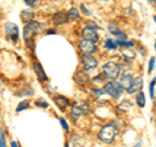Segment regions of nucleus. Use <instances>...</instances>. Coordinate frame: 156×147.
Returning a JSON list of instances; mask_svg holds the SVG:
<instances>
[{
    "label": "nucleus",
    "mask_w": 156,
    "mask_h": 147,
    "mask_svg": "<svg viewBox=\"0 0 156 147\" xmlns=\"http://www.w3.org/2000/svg\"><path fill=\"white\" fill-rule=\"evenodd\" d=\"M103 90H104L105 94H108L111 98H113V99H117V98H119V96L124 92L125 87L121 85V82L109 81V82H107L105 85H104Z\"/></svg>",
    "instance_id": "f257e3e1"
},
{
    "label": "nucleus",
    "mask_w": 156,
    "mask_h": 147,
    "mask_svg": "<svg viewBox=\"0 0 156 147\" xmlns=\"http://www.w3.org/2000/svg\"><path fill=\"white\" fill-rule=\"evenodd\" d=\"M121 73V66L113 61H108L103 66V76L111 81H115Z\"/></svg>",
    "instance_id": "f03ea898"
},
{
    "label": "nucleus",
    "mask_w": 156,
    "mask_h": 147,
    "mask_svg": "<svg viewBox=\"0 0 156 147\" xmlns=\"http://www.w3.org/2000/svg\"><path fill=\"white\" fill-rule=\"evenodd\" d=\"M117 135V128L113 124H108L103 126L99 131V138L100 141H103L104 143H111L115 139V137Z\"/></svg>",
    "instance_id": "7ed1b4c3"
},
{
    "label": "nucleus",
    "mask_w": 156,
    "mask_h": 147,
    "mask_svg": "<svg viewBox=\"0 0 156 147\" xmlns=\"http://www.w3.org/2000/svg\"><path fill=\"white\" fill-rule=\"evenodd\" d=\"M41 27H43V25L38 23L37 21H31V22H27L25 29H23V37H25L26 42L27 41H31L33 37L37 34V31L39 30Z\"/></svg>",
    "instance_id": "20e7f679"
},
{
    "label": "nucleus",
    "mask_w": 156,
    "mask_h": 147,
    "mask_svg": "<svg viewBox=\"0 0 156 147\" xmlns=\"http://www.w3.org/2000/svg\"><path fill=\"white\" fill-rule=\"evenodd\" d=\"M80 50L83 52V55H91L92 52L96 51L95 42L89 41V39H83V41L80 43Z\"/></svg>",
    "instance_id": "39448f33"
},
{
    "label": "nucleus",
    "mask_w": 156,
    "mask_h": 147,
    "mask_svg": "<svg viewBox=\"0 0 156 147\" xmlns=\"http://www.w3.org/2000/svg\"><path fill=\"white\" fill-rule=\"evenodd\" d=\"M4 31L8 35V38H11L13 42H17L18 41V27L16 23L13 22H8L5 27H4Z\"/></svg>",
    "instance_id": "423d86ee"
},
{
    "label": "nucleus",
    "mask_w": 156,
    "mask_h": 147,
    "mask_svg": "<svg viewBox=\"0 0 156 147\" xmlns=\"http://www.w3.org/2000/svg\"><path fill=\"white\" fill-rule=\"evenodd\" d=\"M90 109V106L87 103H82V104H73L72 106V115L74 117L86 115Z\"/></svg>",
    "instance_id": "0eeeda50"
},
{
    "label": "nucleus",
    "mask_w": 156,
    "mask_h": 147,
    "mask_svg": "<svg viewBox=\"0 0 156 147\" xmlns=\"http://www.w3.org/2000/svg\"><path fill=\"white\" fill-rule=\"evenodd\" d=\"M82 64H83V68L86 70H91L98 66V60L91 55H83L82 56Z\"/></svg>",
    "instance_id": "6e6552de"
},
{
    "label": "nucleus",
    "mask_w": 156,
    "mask_h": 147,
    "mask_svg": "<svg viewBox=\"0 0 156 147\" xmlns=\"http://www.w3.org/2000/svg\"><path fill=\"white\" fill-rule=\"evenodd\" d=\"M82 37H83V39H89V41H92V42H98V39H99L96 29L89 27V26L82 30Z\"/></svg>",
    "instance_id": "1a4fd4ad"
},
{
    "label": "nucleus",
    "mask_w": 156,
    "mask_h": 147,
    "mask_svg": "<svg viewBox=\"0 0 156 147\" xmlns=\"http://www.w3.org/2000/svg\"><path fill=\"white\" fill-rule=\"evenodd\" d=\"M68 20H70L69 14L65 12H57L53 14V17H52V21L55 25H64V23L68 22Z\"/></svg>",
    "instance_id": "9d476101"
},
{
    "label": "nucleus",
    "mask_w": 156,
    "mask_h": 147,
    "mask_svg": "<svg viewBox=\"0 0 156 147\" xmlns=\"http://www.w3.org/2000/svg\"><path fill=\"white\" fill-rule=\"evenodd\" d=\"M142 86H143V80H142V78H135V80L133 81V83L130 85L129 89H126V91H128V94L139 92L140 89H142Z\"/></svg>",
    "instance_id": "9b49d317"
},
{
    "label": "nucleus",
    "mask_w": 156,
    "mask_h": 147,
    "mask_svg": "<svg viewBox=\"0 0 156 147\" xmlns=\"http://www.w3.org/2000/svg\"><path fill=\"white\" fill-rule=\"evenodd\" d=\"M55 103H56V106L58 107V108H60L61 111H65V108L68 106H69V99H68V98H65V96H56L55 98Z\"/></svg>",
    "instance_id": "f8f14e48"
},
{
    "label": "nucleus",
    "mask_w": 156,
    "mask_h": 147,
    "mask_svg": "<svg viewBox=\"0 0 156 147\" xmlns=\"http://www.w3.org/2000/svg\"><path fill=\"white\" fill-rule=\"evenodd\" d=\"M34 72H35L37 77L39 78V81H47V76L39 63H34Z\"/></svg>",
    "instance_id": "ddd939ff"
},
{
    "label": "nucleus",
    "mask_w": 156,
    "mask_h": 147,
    "mask_svg": "<svg viewBox=\"0 0 156 147\" xmlns=\"http://www.w3.org/2000/svg\"><path fill=\"white\" fill-rule=\"evenodd\" d=\"M133 77H131V74H130V73H125V74L122 76V78H121V85H122L124 87H125V89H129V87H130V85H131V83H133Z\"/></svg>",
    "instance_id": "4468645a"
},
{
    "label": "nucleus",
    "mask_w": 156,
    "mask_h": 147,
    "mask_svg": "<svg viewBox=\"0 0 156 147\" xmlns=\"http://www.w3.org/2000/svg\"><path fill=\"white\" fill-rule=\"evenodd\" d=\"M136 104H138L140 108H143L146 106V98H144V94L142 91H139L138 94H136Z\"/></svg>",
    "instance_id": "2eb2a0df"
},
{
    "label": "nucleus",
    "mask_w": 156,
    "mask_h": 147,
    "mask_svg": "<svg viewBox=\"0 0 156 147\" xmlns=\"http://www.w3.org/2000/svg\"><path fill=\"white\" fill-rule=\"evenodd\" d=\"M104 47L107 48V50H112V51H115L116 48H117V43L113 41V39H107L105 43H104Z\"/></svg>",
    "instance_id": "dca6fc26"
},
{
    "label": "nucleus",
    "mask_w": 156,
    "mask_h": 147,
    "mask_svg": "<svg viewBox=\"0 0 156 147\" xmlns=\"http://www.w3.org/2000/svg\"><path fill=\"white\" fill-rule=\"evenodd\" d=\"M21 17H22V20H26L27 22H31L34 18V13L31 11H23L21 13Z\"/></svg>",
    "instance_id": "f3484780"
},
{
    "label": "nucleus",
    "mask_w": 156,
    "mask_h": 147,
    "mask_svg": "<svg viewBox=\"0 0 156 147\" xmlns=\"http://www.w3.org/2000/svg\"><path fill=\"white\" fill-rule=\"evenodd\" d=\"M78 78H80V83H83V82H86L87 80H89V77H87V74L85 72H78L77 74L74 76V80H78Z\"/></svg>",
    "instance_id": "a211bd4d"
},
{
    "label": "nucleus",
    "mask_w": 156,
    "mask_h": 147,
    "mask_svg": "<svg viewBox=\"0 0 156 147\" xmlns=\"http://www.w3.org/2000/svg\"><path fill=\"white\" fill-rule=\"evenodd\" d=\"M117 46H122V47H133L134 46V42H129V41H125V39H117L116 41Z\"/></svg>",
    "instance_id": "6ab92c4d"
},
{
    "label": "nucleus",
    "mask_w": 156,
    "mask_h": 147,
    "mask_svg": "<svg viewBox=\"0 0 156 147\" xmlns=\"http://www.w3.org/2000/svg\"><path fill=\"white\" fill-rule=\"evenodd\" d=\"M121 53H122V56L125 57V60H126V61H130L131 59H134V57H135V52H133V51L124 50V51L121 52Z\"/></svg>",
    "instance_id": "aec40b11"
},
{
    "label": "nucleus",
    "mask_w": 156,
    "mask_h": 147,
    "mask_svg": "<svg viewBox=\"0 0 156 147\" xmlns=\"http://www.w3.org/2000/svg\"><path fill=\"white\" fill-rule=\"evenodd\" d=\"M131 108V103L130 102H128V100H124L122 103H121V104H119V109L120 111H129Z\"/></svg>",
    "instance_id": "412c9836"
},
{
    "label": "nucleus",
    "mask_w": 156,
    "mask_h": 147,
    "mask_svg": "<svg viewBox=\"0 0 156 147\" xmlns=\"http://www.w3.org/2000/svg\"><path fill=\"white\" fill-rule=\"evenodd\" d=\"M69 18L70 20H78L80 18V11L77 8H72L69 11Z\"/></svg>",
    "instance_id": "4be33fe9"
},
{
    "label": "nucleus",
    "mask_w": 156,
    "mask_h": 147,
    "mask_svg": "<svg viewBox=\"0 0 156 147\" xmlns=\"http://www.w3.org/2000/svg\"><path fill=\"white\" fill-rule=\"evenodd\" d=\"M35 106L41 107V108H48V103L44 99H37L35 100Z\"/></svg>",
    "instance_id": "5701e85b"
},
{
    "label": "nucleus",
    "mask_w": 156,
    "mask_h": 147,
    "mask_svg": "<svg viewBox=\"0 0 156 147\" xmlns=\"http://www.w3.org/2000/svg\"><path fill=\"white\" fill-rule=\"evenodd\" d=\"M155 85H156V80H152L151 81V83H150V96H151V99L154 98V94H155Z\"/></svg>",
    "instance_id": "b1692460"
},
{
    "label": "nucleus",
    "mask_w": 156,
    "mask_h": 147,
    "mask_svg": "<svg viewBox=\"0 0 156 147\" xmlns=\"http://www.w3.org/2000/svg\"><path fill=\"white\" fill-rule=\"evenodd\" d=\"M0 147H7L5 135H4V130L3 129H2V133H0Z\"/></svg>",
    "instance_id": "393cba45"
},
{
    "label": "nucleus",
    "mask_w": 156,
    "mask_h": 147,
    "mask_svg": "<svg viewBox=\"0 0 156 147\" xmlns=\"http://www.w3.org/2000/svg\"><path fill=\"white\" fill-rule=\"evenodd\" d=\"M25 108H29V103L27 102H21L20 103V106L17 107V112H21L22 109H25Z\"/></svg>",
    "instance_id": "a878e982"
},
{
    "label": "nucleus",
    "mask_w": 156,
    "mask_h": 147,
    "mask_svg": "<svg viewBox=\"0 0 156 147\" xmlns=\"http://www.w3.org/2000/svg\"><path fill=\"white\" fill-rule=\"evenodd\" d=\"M154 66H155V57H151V60L148 63V72L150 73L154 70Z\"/></svg>",
    "instance_id": "bb28decb"
},
{
    "label": "nucleus",
    "mask_w": 156,
    "mask_h": 147,
    "mask_svg": "<svg viewBox=\"0 0 156 147\" xmlns=\"http://www.w3.org/2000/svg\"><path fill=\"white\" fill-rule=\"evenodd\" d=\"M103 91L104 90H101V89H92V94L96 96H100V95H103Z\"/></svg>",
    "instance_id": "cd10ccee"
},
{
    "label": "nucleus",
    "mask_w": 156,
    "mask_h": 147,
    "mask_svg": "<svg viewBox=\"0 0 156 147\" xmlns=\"http://www.w3.org/2000/svg\"><path fill=\"white\" fill-rule=\"evenodd\" d=\"M81 9H82V11H83V13H85V14H87V16H91V12H90L89 9L86 8L85 4H82V5H81Z\"/></svg>",
    "instance_id": "c85d7f7f"
},
{
    "label": "nucleus",
    "mask_w": 156,
    "mask_h": 147,
    "mask_svg": "<svg viewBox=\"0 0 156 147\" xmlns=\"http://www.w3.org/2000/svg\"><path fill=\"white\" fill-rule=\"evenodd\" d=\"M25 3L27 4L29 7H34V5H37V0H25Z\"/></svg>",
    "instance_id": "c756f323"
},
{
    "label": "nucleus",
    "mask_w": 156,
    "mask_h": 147,
    "mask_svg": "<svg viewBox=\"0 0 156 147\" xmlns=\"http://www.w3.org/2000/svg\"><path fill=\"white\" fill-rule=\"evenodd\" d=\"M60 122H61V125H62V128H64L65 130L69 129V126H68V122L64 120V119H60Z\"/></svg>",
    "instance_id": "7c9ffc66"
},
{
    "label": "nucleus",
    "mask_w": 156,
    "mask_h": 147,
    "mask_svg": "<svg viewBox=\"0 0 156 147\" xmlns=\"http://www.w3.org/2000/svg\"><path fill=\"white\" fill-rule=\"evenodd\" d=\"M89 27H94V29H96L98 26H96V23H94V22H89Z\"/></svg>",
    "instance_id": "2f4dec72"
},
{
    "label": "nucleus",
    "mask_w": 156,
    "mask_h": 147,
    "mask_svg": "<svg viewBox=\"0 0 156 147\" xmlns=\"http://www.w3.org/2000/svg\"><path fill=\"white\" fill-rule=\"evenodd\" d=\"M134 147H142V142H140V141H139V142H136V145H135Z\"/></svg>",
    "instance_id": "473e14b6"
},
{
    "label": "nucleus",
    "mask_w": 156,
    "mask_h": 147,
    "mask_svg": "<svg viewBox=\"0 0 156 147\" xmlns=\"http://www.w3.org/2000/svg\"><path fill=\"white\" fill-rule=\"evenodd\" d=\"M11 146H12V147H18L16 142H12V143H11Z\"/></svg>",
    "instance_id": "72a5a7b5"
},
{
    "label": "nucleus",
    "mask_w": 156,
    "mask_h": 147,
    "mask_svg": "<svg viewBox=\"0 0 156 147\" xmlns=\"http://www.w3.org/2000/svg\"><path fill=\"white\" fill-rule=\"evenodd\" d=\"M46 34H55V31H53V30H48V31H46Z\"/></svg>",
    "instance_id": "f704fd0d"
},
{
    "label": "nucleus",
    "mask_w": 156,
    "mask_h": 147,
    "mask_svg": "<svg viewBox=\"0 0 156 147\" xmlns=\"http://www.w3.org/2000/svg\"><path fill=\"white\" fill-rule=\"evenodd\" d=\"M148 2H150V3H152V4H155V3H156V0H148Z\"/></svg>",
    "instance_id": "c9c22d12"
},
{
    "label": "nucleus",
    "mask_w": 156,
    "mask_h": 147,
    "mask_svg": "<svg viewBox=\"0 0 156 147\" xmlns=\"http://www.w3.org/2000/svg\"><path fill=\"white\" fill-rule=\"evenodd\" d=\"M74 147H83L82 145H74Z\"/></svg>",
    "instance_id": "e433bc0d"
},
{
    "label": "nucleus",
    "mask_w": 156,
    "mask_h": 147,
    "mask_svg": "<svg viewBox=\"0 0 156 147\" xmlns=\"http://www.w3.org/2000/svg\"><path fill=\"white\" fill-rule=\"evenodd\" d=\"M154 21H155V22H156V16H154Z\"/></svg>",
    "instance_id": "4c0bfd02"
},
{
    "label": "nucleus",
    "mask_w": 156,
    "mask_h": 147,
    "mask_svg": "<svg viewBox=\"0 0 156 147\" xmlns=\"http://www.w3.org/2000/svg\"><path fill=\"white\" fill-rule=\"evenodd\" d=\"M65 147H69V145H68V143H65Z\"/></svg>",
    "instance_id": "58836bf2"
},
{
    "label": "nucleus",
    "mask_w": 156,
    "mask_h": 147,
    "mask_svg": "<svg viewBox=\"0 0 156 147\" xmlns=\"http://www.w3.org/2000/svg\"><path fill=\"white\" fill-rule=\"evenodd\" d=\"M103 2H109V0H103Z\"/></svg>",
    "instance_id": "ea45409f"
},
{
    "label": "nucleus",
    "mask_w": 156,
    "mask_h": 147,
    "mask_svg": "<svg viewBox=\"0 0 156 147\" xmlns=\"http://www.w3.org/2000/svg\"><path fill=\"white\" fill-rule=\"evenodd\" d=\"M155 48H156V42H155Z\"/></svg>",
    "instance_id": "a19ab883"
}]
</instances>
